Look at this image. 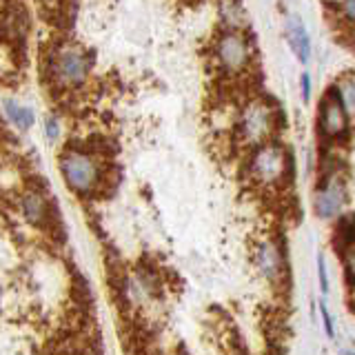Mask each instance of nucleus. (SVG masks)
<instances>
[{
  "mask_svg": "<svg viewBox=\"0 0 355 355\" xmlns=\"http://www.w3.org/2000/svg\"><path fill=\"white\" fill-rule=\"evenodd\" d=\"M249 175L260 187H282L293 175L291 153L273 142L260 144V147L253 149L249 158Z\"/></svg>",
  "mask_w": 355,
  "mask_h": 355,
  "instance_id": "nucleus-1",
  "label": "nucleus"
},
{
  "mask_svg": "<svg viewBox=\"0 0 355 355\" xmlns=\"http://www.w3.org/2000/svg\"><path fill=\"white\" fill-rule=\"evenodd\" d=\"M60 171L67 187L78 196H92L103 187V166L89 151L67 149L60 155Z\"/></svg>",
  "mask_w": 355,
  "mask_h": 355,
  "instance_id": "nucleus-2",
  "label": "nucleus"
},
{
  "mask_svg": "<svg viewBox=\"0 0 355 355\" xmlns=\"http://www.w3.org/2000/svg\"><path fill=\"white\" fill-rule=\"evenodd\" d=\"M253 262L271 286L280 288L288 280V262L282 238H266L253 247Z\"/></svg>",
  "mask_w": 355,
  "mask_h": 355,
  "instance_id": "nucleus-3",
  "label": "nucleus"
},
{
  "mask_svg": "<svg viewBox=\"0 0 355 355\" xmlns=\"http://www.w3.org/2000/svg\"><path fill=\"white\" fill-rule=\"evenodd\" d=\"M238 129H240V138L247 144H251V147H260V144L269 142L275 129L273 109L264 100H253V103L244 107Z\"/></svg>",
  "mask_w": 355,
  "mask_h": 355,
  "instance_id": "nucleus-4",
  "label": "nucleus"
},
{
  "mask_svg": "<svg viewBox=\"0 0 355 355\" xmlns=\"http://www.w3.org/2000/svg\"><path fill=\"white\" fill-rule=\"evenodd\" d=\"M51 76L60 87H78L89 76V58L80 47L64 44L51 58Z\"/></svg>",
  "mask_w": 355,
  "mask_h": 355,
  "instance_id": "nucleus-5",
  "label": "nucleus"
},
{
  "mask_svg": "<svg viewBox=\"0 0 355 355\" xmlns=\"http://www.w3.org/2000/svg\"><path fill=\"white\" fill-rule=\"evenodd\" d=\"M344 205H347V189H344L340 178L333 175L322 180L313 198L315 216L320 220H336L338 216H342Z\"/></svg>",
  "mask_w": 355,
  "mask_h": 355,
  "instance_id": "nucleus-6",
  "label": "nucleus"
},
{
  "mask_svg": "<svg viewBox=\"0 0 355 355\" xmlns=\"http://www.w3.org/2000/svg\"><path fill=\"white\" fill-rule=\"evenodd\" d=\"M218 60L220 64L225 67L227 71L231 73H238L242 71L244 67L249 64L251 60V49H249V42L247 38L242 36L238 31H229L225 33L220 40H218Z\"/></svg>",
  "mask_w": 355,
  "mask_h": 355,
  "instance_id": "nucleus-7",
  "label": "nucleus"
},
{
  "mask_svg": "<svg viewBox=\"0 0 355 355\" xmlns=\"http://www.w3.org/2000/svg\"><path fill=\"white\" fill-rule=\"evenodd\" d=\"M320 131L324 138H342L349 131V111L336 94H327L320 105Z\"/></svg>",
  "mask_w": 355,
  "mask_h": 355,
  "instance_id": "nucleus-8",
  "label": "nucleus"
},
{
  "mask_svg": "<svg viewBox=\"0 0 355 355\" xmlns=\"http://www.w3.org/2000/svg\"><path fill=\"white\" fill-rule=\"evenodd\" d=\"M20 211H22V218H25L31 227L42 229V231H49L55 222L49 200L44 198L40 189H27V191L20 196Z\"/></svg>",
  "mask_w": 355,
  "mask_h": 355,
  "instance_id": "nucleus-9",
  "label": "nucleus"
},
{
  "mask_svg": "<svg viewBox=\"0 0 355 355\" xmlns=\"http://www.w3.org/2000/svg\"><path fill=\"white\" fill-rule=\"evenodd\" d=\"M333 249H336L338 258L347 264L353 262V242H355V225H353V216L351 214H342L336 218V225H333Z\"/></svg>",
  "mask_w": 355,
  "mask_h": 355,
  "instance_id": "nucleus-10",
  "label": "nucleus"
},
{
  "mask_svg": "<svg viewBox=\"0 0 355 355\" xmlns=\"http://www.w3.org/2000/svg\"><path fill=\"white\" fill-rule=\"evenodd\" d=\"M286 38H288V44H291L293 53L302 62H306L311 58V40H309V33L302 25V20L295 16L286 20Z\"/></svg>",
  "mask_w": 355,
  "mask_h": 355,
  "instance_id": "nucleus-11",
  "label": "nucleus"
},
{
  "mask_svg": "<svg viewBox=\"0 0 355 355\" xmlns=\"http://www.w3.org/2000/svg\"><path fill=\"white\" fill-rule=\"evenodd\" d=\"M5 109H7V116H9V120L14 122V125L18 127V129H29L31 125H33V114H31V109H27V107H22V105H18V103H11V100H7L5 103Z\"/></svg>",
  "mask_w": 355,
  "mask_h": 355,
  "instance_id": "nucleus-12",
  "label": "nucleus"
},
{
  "mask_svg": "<svg viewBox=\"0 0 355 355\" xmlns=\"http://www.w3.org/2000/svg\"><path fill=\"white\" fill-rule=\"evenodd\" d=\"M338 98L342 100V105L347 107V111L353 107V80H351V78H347L344 83H340V96Z\"/></svg>",
  "mask_w": 355,
  "mask_h": 355,
  "instance_id": "nucleus-13",
  "label": "nucleus"
},
{
  "mask_svg": "<svg viewBox=\"0 0 355 355\" xmlns=\"http://www.w3.org/2000/svg\"><path fill=\"white\" fill-rule=\"evenodd\" d=\"M318 275H320V286H322V293H329V277H327V262L324 258H318Z\"/></svg>",
  "mask_w": 355,
  "mask_h": 355,
  "instance_id": "nucleus-14",
  "label": "nucleus"
},
{
  "mask_svg": "<svg viewBox=\"0 0 355 355\" xmlns=\"http://www.w3.org/2000/svg\"><path fill=\"white\" fill-rule=\"evenodd\" d=\"M44 127H47V138H49L51 142L60 138V125H58V120H55V118H49V120H47V125H44Z\"/></svg>",
  "mask_w": 355,
  "mask_h": 355,
  "instance_id": "nucleus-15",
  "label": "nucleus"
},
{
  "mask_svg": "<svg viewBox=\"0 0 355 355\" xmlns=\"http://www.w3.org/2000/svg\"><path fill=\"white\" fill-rule=\"evenodd\" d=\"M320 313H322V322H324V331H327V336L333 338V322H331V315H329V309L322 304L320 306Z\"/></svg>",
  "mask_w": 355,
  "mask_h": 355,
  "instance_id": "nucleus-16",
  "label": "nucleus"
},
{
  "mask_svg": "<svg viewBox=\"0 0 355 355\" xmlns=\"http://www.w3.org/2000/svg\"><path fill=\"white\" fill-rule=\"evenodd\" d=\"M302 96H304V100H309V96H311V78H309V73L302 76Z\"/></svg>",
  "mask_w": 355,
  "mask_h": 355,
  "instance_id": "nucleus-17",
  "label": "nucleus"
},
{
  "mask_svg": "<svg viewBox=\"0 0 355 355\" xmlns=\"http://www.w3.org/2000/svg\"><path fill=\"white\" fill-rule=\"evenodd\" d=\"M347 14H349V20L353 18V0H347Z\"/></svg>",
  "mask_w": 355,
  "mask_h": 355,
  "instance_id": "nucleus-18",
  "label": "nucleus"
}]
</instances>
